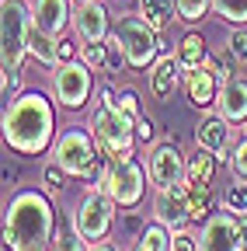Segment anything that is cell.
Returning <instances> with one entry per match:
<instances>
[{
	"mask_svg": "<svg viewBox=\"0 0 247 251\" xmlns=\"http://www.w3.org/2000/svg\"><path fill=\"white\" fill-rule=\"evenodd\" d=\"M73 4H90V0H73Z\"/></svg>",
	"mask_w": 247,
	"mask_h": 251,
	"instance_id": "obj_40",
	"label": "cell"
},
{
	"mask_svg": "<svg viewBox=\"0 0 247 251\" xmlns=\"http://www.w3.org/2000/svg\"><path fill=\"white\" fill-rule=\"evenodd\" d=\"M230 56L237 59V63H247V28L244 25H237V31H233V35H230Z\"/></svg>",
	"mask_w": 247,
	"mask_h": 251,
	"instance_id": "obj_31",
	"label": "cell"
},
{
	"mask_svg": "<svg viewBox=\"0 0 247 251\" xmlns=\"http://www.w3.org/2000/svg\"><path fill=\"white\" fill-rule=\"evenodd\" d=\"M115 206H118V202L105 192L101 185L90 188V192L80 199V206H77V213H73V227L80 230V237H84L87 244H98V241L108 237V230H112V224H115Z\"/></svg>",
	"mask_w": 247,
	"mask_h": 251,
	"instance_id": "obj_8",
	"label": "cell"
},
{
	"mask_svg": "<svg viewBox=\"0 0 247 251\" xmlns=\"http://www.w3.org/2000/svg\"><path fill=\"white\" fill-rule=\"evenodd\" d=\"M4 140L11 150H18L24 157H39L49 150V143H52V105L45 101V94L24 91L7 108Z\"/></svg>",
	"mask_w": 247,
	"mask_h": 251,
	"instance_id": "obj_1",
	"label": "cell"
},
{
	"mask_svg": "<svg viewBox=\"0 0 247 251\" xmlns=\"http://www.w3.org/2000/svg\"><path fill=\"white\" fill-rule=\"evenodd\" d=\"M18 84H21V74H4V98L18 91Z\"/></svg>",
	"mask_w": 247,
	"mask_h": 251,
	"instance_id": "obj_38",
	"label": "cell"
},
{
	"mask_svg": "<svg viewBox=\"0 0 247 251\" xmlns=\"http://www.w3.org/2000/svg\"><path fill=\"white\" fill-rule=\"evenodd\" d=\"M223 206H226L230 213H237V216H247V185H244V178H237V181L226 185Z\"/></svg>",
	"mask_w": 247,
	"mask_h": 251,
	"instance_id": "obj_27",
	"label": "cell"
},
{
	"mask_svg": "<svg viewBox=\"0 0 247 251\" xmlns=\"http://www.w3.org/2000/svg\"><path fill=\"white\" fill-rule=\"evenodd\" d=\"M184 91H188V101H192V105L209 108V105H216V98H220V80H216V74H212L209 67H199V70L188 74Z\"/></svg>",
	"mask_w": 247,
	"mask_h": 251,
	"instance_id": "obj_18",
	"label": "cell"
},
{
	"mask_svg": "<svg viewBox=\"0 0 247 251\" xmlns=\"http://www.w3.org/2000/svg\"><path fill=\"white\" fill-rule=\"evenodd\" d=\"M28 52H32L39 63H45V67H56V63H59V39L45 35V31L35 28V21H32V31H28Z\"/></svg>",
	"mask_w": 247,
	"mask_h": 251,
	"instance_id": "obj_19",
	"label": "cell"
},
{
	"mask_svg": "<svg viewBox=\"0 0 247 251\" xmlns=\"http://www.w3.org/2000/svg\"><path fill=\"white\" fill-rule=\"evenodd\" d=\"M87 251H118V248H112L108 241H98V244H87Z\"/></svg>",
	"mask_w": 247,
	"mask_h": 251,
	"instance_id": "obj_39",
	"label": "cell"
},
{
	"mask_svg": "<svg viewBox=\"0 0 247 251\" xmlns=\"http://www.w3.org/2000/svg\"><path fill=\"white\" fill-rule=\"evenodd\" d=\"M56 164L63 168L67 175L73 178H94L98 175V164H101V147L90 143V136L84 129H67L63 136L56 140Z\"/></svg>",
	"mask_w": 247,
	"mask_h": 251,
	"instance_id": "obj_7",
	"label": "cell"
},
{
	"mask_svg": "<svg viewBox=\"0 0 247 251\" xmlns=\"http://www.w3.org/2000/svg\"><path fill=\"white\" fill-rule=\"evenodd\" d=\"M171 251H199V237H192L188 230L171 234Z\"/></svg>",
	"mask_w": 247,
	"mask_h": 251,
	"instance_id": "obj_33",
	"label": "cell"
},
{
	"mask_svg": "<svg viewBox=\"0 0 247 251\" xmlns=\"http://www.w3.org/2000/svg\"><path fill=\"white\" fill-rule=\"evenodd\" d=\"M133 251H171V230L160 224H150V227H143V234L136 237V248Z\"/></svg>",
	"mask_w": 247,
	"mask_h": 251,
	"instance_id": "obj_24",
	"label": "cell"
},
{
	"mask_svg": "<svg viewBox=\"0 0 247 251\" xmlns=\"http://www.w3.org/2000/svg\"><path fill=\"white\" fill-rule=\"evenodd\" d=\"M4 74H21V63L28 56V31H32V11L24 0H4Z\"/></svg>",
	"mask_w": 247,
	"mask_h": 251,
	"instance_id": "obj_6",
	"label": "cell"
},
{
	"mask_svg": "<svg viewBox=\"0 0 247 251\" xmlns=\"http://www.w3.org/2000/svg\"><path fill=\"white\" fill-rule=\"evenodd\" d=\"M90 136L101 147L105 157H118V153H133V140H136V119L115 105H101L90 115Z\"/></svg>",
	"mask_w": 247,
	"mask_h": 251,
	"instance_id": "obj_3",
	"label": "cell"
},
{
	"mask_svg": "<svg viewBox=\"0 0 247 251\" xmlns=\"http://www.w3.org/2000/svg\"><path fill=\"white\" fill-rule=\"evenodd\" d=\"M73 31L80 42H105L108 39V7L101 0L90 4H77L73 11Z\"/></svg>",
	"mask_w": 247,
	"mask_h": 251,
	"instance_id": "obj_14",
	"label": "cell"
},
{
	"mask_svg": "<svg viewBox=\"0 0 247 251\" xmlns=\"http://www.w3.org/2000/svg\"><path fill=\"white\" fill-rule=\"evenodd\" d=\"M63 175H67V171L59 168V164H49V168H45V185H49V188H63Z\"/></svg>",
	"mask_w": 247,
	"mask_h": 251,
	"instance_id": "obj_36",
	"label": "cell"
},
{
	"mask_svg": "<svg viewBox=\"0 0 247 251\" xmlns=\"http://www.w3.org/2000/svg\"><path fill=\"white\" fill-rule=\"evenodd\" d=\"M205 56H209V52H205V39H202V35H195V31H192V35H184V39H181V46H178V59H181V67L188 70V74L202 67Z\"/></svg>",
	"mask_w": 247,
	"mask_h": 251,
	"instance_id": "obj_21",
	"label": "cell"
},
{
	"mask_svg": "<svg viewBox=\"0 0 247 251\" xmlns=\"http://www.w3.org/2000/svg\"><path fill=\"white\" fill-rule=\"evenodd\" d=\"M153 133H157V129H153V119L139 115V119H136V140L146 143V140H153Z\"/></svg>",
	"mask_w": 247,
	"mask_h": 251,
	"instance_id": "obj_34",
	"label": "cell"
},
{
	"mask_svg": "<svg viewBox=\"0 0 247 251\" xmlns=\"http://www.w3.org/2000/svg\"><path fill=\"white\" fill-rule=\"evenodd\" d=\"M153 216H157L171 234H178V230H184L192 224V213H188V178L171 185V188H157Z\"/></svg>",
	"mask_w": 247,
	"mask_h": 251,
	"instance_id": "obj_11",
	"label": "cell"
},
{
	"mask_svg": "<svg viewBox=\"0 0 247 251\" xmlns=\"http://www.w3.org/2000/svg\"><path fill=\"white\" fill-rule=\"evenodd\" d=\"M233 140H237V129H233V122H226L223 115H209V119H202L195 126V143L212 150L216 161H230V157H233L230 153Z\"/></svg>",
	"mask_w": 247,
	"mask_h": 251,
	"instance_id": "obj_13",
	"label": "cell"
},
{
	"mask_svg": "<svg viewBox=\"0 0 247 251\" xmlns=\"http://www.w3.org/2000/svg\"><path fill=\"white\" fill-rule=\"evenodd\" d=\"M67 59H73V42L59 39V63H67ZM59 63H56V67H59Z\"/></svg>",
	"mask_w": 247,
	"mask_h": 251,
	"instance_id": "obj_37",
	"label": "cell"
},
{
	"mask_svg": "<svg viewBox=\"0 0 247 251\" xmlns=\"http://www.w3.org/2000/svg\"><path fill=\"white\" fill-rule=\"evenodd\" d=\"M146 175L150 171L139 168V161H136L133 153H118V157H108V168L101 175V188H105L118 206L129 209L146 192Z\"/></svg>",
	"mask_w": 247,
	"mask_h": 251,
	"instance_id": "obj_5",
	"label": "cell"
},
{
	"mask_svg": "<svg viewBox=\"0 0 247 251\" xmlns=\"http://www.w3.org/2000/svg\"><path fill=\"white\" fill-rule=\"evenodd\" d=\"M52 234V202L42 192H18L7 206L4 244L11 251H45Z\"/></svg>",
	"mask_w": 247,
	"mask_h": 251,
	"instance_id": "obj_2",
	"label": "cell"
},
{
	"mask_svg": "<svg viewBox=\"0 0 247 251\" xmlns=\"http://www.w3.org/2000/svg\"><path fill=\"white\" fill-rule=\"evenodd\" d=\"M188 213H192V224H202V220L212 216V192H209V185L188 181Z\"/></svg>",
	"mask_w": 247,
	"mask_h": 251,
	"instance_id": "obj_22",
	"label": "cell"
},
{
	"mask_svg": "<svg viewBox=\"0 0 247 251\" xmlns=\"http://www.w3.org/2000/svg\"><path fill=\"white\" fill-rule=\"evenodd\" d=\"M52 94L63 108H80L90 98V67L80 59H67L52 67Z\"/></svg>",
	"mask_w": 247,
	"mask_h": 251,
	"instance_id": "obj_9",
	"label": "cell"
},
{
	"mask_svg": "<svg viewBox=\"0 0 247 251\" xmlns=\"http://www.w3.org/2000/svg\"><path fill=\"white\" fill-rule=\"evenodd\" d=\"M212 11L230 25H247V0H212Z\"/></svg>",
	"mask_w": 247,
	"mask_h": 251,
	"instance_id": "obj_26",
	"label": "cell"
},
{
	"mask_svg": "<svg viewBox=\"0 0 247 251\" xmlns=\"http://www.w3.org/2000/svg\"><path fill=\"white\" fill-rule=\"evenodd\" d=\"M49 251H87V248H84V237H80L77 227H59V230L52 234Z\"/></svg>",
	"mask_w": 247,
	"mask_h": 251,
	"instance_id": "obj_28",
	"label": "cell"
},
{
	"mask_svg": "<svg viewBox=\"0 0 247 251\" xmlns=\"http://www.w3.org/2000/svg\"><path fill=\"white\" fill-rule=\"evenodd\" d=\"M209 11H212V0H178V21L199 25Z\"/></svg>",
	"mask_w": 247,
	"mask_h": 251,
	"instance_id": "obj_29",
	"label": "cell"
},
{
	"mask_svg": "<svg viewBox=\"0 0 247 251\" xmlns=\"http://www.w3.org/2000/svg\"><path fill=\"white\" fill-rule=\"evenodd\" d=\"M80 63H87L90 70H94V67H105V42H84Z\"/></svg>",
	"mask_w": 247,
	"mask_h": 251,
	"instance_id": "obj_30",
	"label": "cell"
},
{
	"mask_svg": "<svg viewBox=\"0 0 247 251\" xmlns=\"http://www.w3.org/2000/svg\"><path fill=\"white\" fill-rule=\"evenodd\" d=\"M181 59H174V56H160L157 63H153V70H150V94L157 101H167V98H174V91H178V84H181Z\"/></svg>",
	"mask_w": 247,
	"mask_h": 251,
	"instance_id": "obj_16",
	"label": "cell"
},
{
	"mask_svg": "<svg viewBox=\"0 0 247 251\" xmlns=\"http://www.w3.org/2000/svg\"><path fill=\"white\" fill-rule=\"evenodd\" d=\"M216 108L220 115L233 126L247 122V80H230L220 87V98H216Z\"/></svg>",
	"mask_w": 247,
	"mask_h": 251,
	"instance_id": "obj_17",
	"label": "cell"
},
{
	"mask_svg": "<svg viewBox=\"0 0 247 251\" xmlns=\"http://www.w3.org/2000/svg\"><path fill=\"white\" fill-rule=\"evenodd\" d=\"M216 178V153L199 147L192 157H188V181H202V185H212Z\"/></svg>",
	"mask_w": 247,
	"mask_h": 251,
	"instance_id": "obj_23",
	"label": "cell"
},
{
	"mask_svg": "<svg viewBox=\"0 0 247 251\" xmlns=\"http://www.w3.org/2000/svg\"><path fill=\"white\" fill-rule=\"evenodd\" d=\"M126 67H129L126 46H122V39H118L115 31H112V35L105 39V70H108V74H122Z\"/></svg>",
	"mask_w": 247,
	"mask_h": 251,
	"instance_id": "obj_25",
	"label": "cell"
},
{
	"mask_svg": "<svg viewBox=\"0 0 247 251\" xmlns=\"http://www.w3.org/2000/svg\"><path fill=\"white\" fill-rule=\"evenodd\" d=\"M118 105L126 108L133 119H139V98H136V91H122V98H118Z\"/></svg>",
	"mask_w": 247,
	"mask_h": 251,
	"instance_id": "obj_35",
	"label": "cell"
},
{
	"mask_svg": "<svg viewBox=\"0 0 247 251\" xmlns=\"http://www.w3.org/2000/svg\"><path fill=\"white\" fill-rule=\"evenodd\" d=\"M146 171H150L153 188H171V185L188 178V161L181 157V150L174 143H160V147H153Z\"/></svg>",
	"mask_w": 247,
	"mask_h": 251,
	"instance_id": "obj_12",
	"label": "cell"
},
{
	"mask_svg": "<svg viewBox=\"0 0 247 251\" xmlns=\"http://www.w3.org/2000/svg\"><path fill=\"white\" fill-rule=\"evenodd\" d=\"M115 35L122 39V46H126V56H129L133 70H146V67L157 63L164 42H160V31L153 28L143 14H118Z\"/></svg>",
	"mask_w": 247,
	"mask_h": 251,
	"instance_id": "obj_4",
	"label": "cell"
},
{
	"mask_svg": "<svg viewBox=\"0 0 247 251\" xmlns=\"http://www.w3.org/2000/svg\"><path fill=\"white\" fill-rule=\"evenodd\" d=\"M230 164H233V175L247 181V136L233 147V157H230Z\"/></svg>",
	"mask_w": 247,
	"mask_h": 251,
	"instance_id": "obj_32",
	"label": "cell"
},
{
	"mask_svg": "<svg viewBox=\"0 0 247 251\" xmlns=\"http://www.w3.org/2000/svg\"><path fill=\"white\" fill-rule=\"evenodd\" d=\"M139 14L157 31H164L174 21V14H178V0H139Z\"/></svg>",
	"mask_w": 247,
	"mask_h": 251,
	"instance_id": "obj_20",
	"label": "cell"
},
{
	"mask_svg": "<svg viewBox=\"0 0 247 251\" xmlns=\"http://www.w3.org/2000/svg\"><path fill=\"white\" fill-rule=\"evenodd\" d=\"M35 28H42L45 35L59 39L67 31V25H73V11H70V0H35Z\"/></svg>",
	"mask_w": 247,
	"mask_h": 251,
	"instance_id": "obj_15",
	"label": "cell"
},
{
	"mask_svg": "<svg viewBox=\"0 0 247 251\" xmlns=\"http://www.w3.org/2000/svg\"><path fill=\"white\" fill-rule=\"evenodd\" d=\"M199 251H247L244 237H240V216L237 213H212L202 234H199Z\"/></svg>",
	"mask_w": 247,
	"mask_h": 251,
	"instance_id": "obj_10",
	"label": "cell"
}]
</instances>
